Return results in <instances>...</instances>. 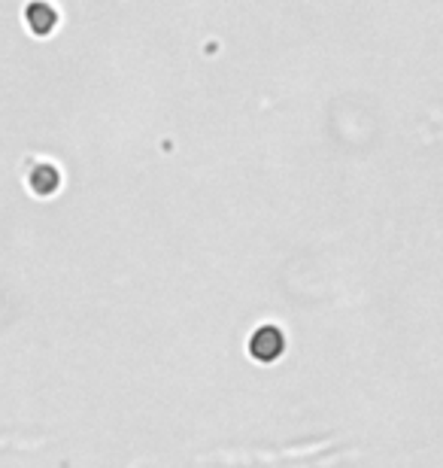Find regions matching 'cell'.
<instances>
[{
  "label": "cell",
  "instance_id": "cell-1",
  "mask_svg": "<svg viewBox=\"0 0 443 468\" xmlns=\"http://www.w3.org/2000/svg\"><path fill=\"white\" fill-rule=\"evenodd\" d=\"M249 353L256 356V359H261V362L277 359V356L282 353V335L273 329V325H265V329H258L256 335H252Z\"/></svg>",
  "mask_w": 443,
  "mask_h": 468
},
{
  "label": "cell",
  "instance_id": "cell-2",
  "mask_svg": "<svg viewBox=\"0 0 443 468\" xmlns=\"http://www.w3.org/2000/svg\"><path fill=\"white\" fill-rule=\"evenodd\" d=\"M58 183H61V176H58V167L49 165V162H40L34 167L31 174H27V186L37 192V195H49L58 189Z\"/></svg>",
  "mask_w": 443,
  "mask_h": 468
},
{
  "label": "cell",
  "instance_id": "cell-3",
  "mask_svg": "<svg viewBox=\"0 0 443 468\" xmlns=\"http://www.w3.org/2000/svg\"><path fill=\"white\" fill-rule=\"evenodd\" d=\"M25 18H27V25H31V31L49 34L52 25H55V9L46 6V4H31L25 9Z\"/></svg>",
  "mask_w": 443,
  "mask_h": 468
}]
</instances>
